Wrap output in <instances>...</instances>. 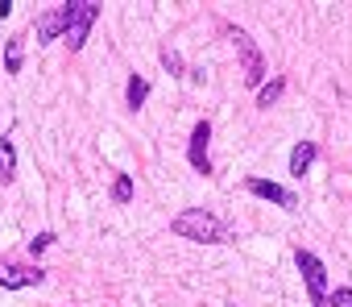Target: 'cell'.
I'll return each mask as SVG.
<instances>
[{"mask_svg":"<svg viewBox=\"0 0 352 307\" xmlns=\"http://www.w3.org/2000/svg\"><path fill=\"white\" fill-rule=\"evenodd\" d=\"M170 233L183 237V241H195V245H228L232 241V224L208 208H187L170 220Z\"/></svg>","mask_w":352,"mask_h":307,"instance_id":"1","label":"cell"},{"mask_svg":"<svg viewBox=\"0 0 352 307\" xmlns=\"http://www.w3.org/2000/svg\"><path fill=\"white\" fill-rule=\"evenodd\" d=\"M96 21H100V5H96V0H71V17H67V30H63V46L71 54L83 50Z\"/></svg>","mask_w":352,"mask_h":307,"instance_id":"2","label":"cell"},{"mask_svg":"<svg viewBox=\"0 0 352 307\" xmlns=\"http://www.w3.org/2000/svg\"><path fill=\"white\" fill-rule=\"evenodd\" d=\"M224 34L232 38V46H236V54H241L245 83H249V87H261V83H265V54L257 50V42H253L241 25H224Z\"/></svg>","mask_w":352,"mask_h":307,"instance_id":"3","label":"cell"},{"mask_svg":"<svg viewBox=\"0 0 352 307\" xmlns=\"http://www.w3.org/2000/svg\"><path fill=\"white\" fill-rule=\"evenodd\" d=\"M294 266L302 274V286L311 295V307H327V270L311 249H294Z\"/></svg>","mask_w":352,"mask_h":307,"instance_id":"4","label":"cell"},{"mask_svg":"<svg viewBox=\"0 0 352 307\" xmlns=\"http://www.w3.org/2000/svg\"><path fill=\"white\" fill-rule=\"evenodd\" d=\"M46 270L42 266H21V262H0V286L5 290H25V286H42Z\"/></svg>","mask_w":352,"mask_h":307,"instance_id":"5","label":"cell"},{"mask_svg":"<svg viewBox=\"0 0 352 307\" xmlns=\"http://www.w3.org/2000/svg\"><path fill=\"white\" fill-rule=\"evenodd\" d=\"M208 141H212V120H199L191 129V141H187V162L195 175H212V158H208Z\"/></svg>","mask_w":352,"mask_h":307,"instance_id":"6","label":"cell"},{"mask_svg":"<svg viewBox=\"0 0 352 307\" xmlns=\"http://www.w3.org/2000/svg\"><path fill=\"white\" fill-rule=\"evenodd\" d=\"M67 17H71V0L67 5H54L34 30H38V46H46V42H54V38H63V30H67Z\"/></svg>","mask_w":352,"mask_h":307,"instance_id":"7","label":"cell"},{"mask_svg":"<svg viewBox=\"0 0 352 307\" xmlns=\"http://www.w3.org/2000/svg\"><path fill=\"white\" fill-rule=\"evenodd\" d=\"M245 187H249V195H257V200H270V204H278V208H294V191H286V187L274 183V179H249Z\"/></svg>","mask_w":352,"mask_h":307,"instance_id":"8","label":"cell"},{"mask_svg":"<svg viewBox=\"0 0 352 307\" xmlns=\"http://www.w3.org/2000/svg\"><path fill=\"white\" fill-rule=\"evenodd\" d=\"M315 158H319V145H315V141H298V145L290 149V175H294V179H302V175L311 171V162H315Z\"/></svg>","mask_w":352,"mask_h":307,"instance_id":"9","label":"cell"},{"mask_svg":"<svg viewBox=\"0 0 352 307\" xmlns=\"http://www.w3.org/2000/svg\"><path fill=\"white\" fill-rule=\"evenodd\" d=\"M13 179H17V145L0 141V183H13Z\"/></svg>","mask_w":352,"mask_h":307,"instance_id":"10","label":"cell"},{"mask_svg":"<svg viewBox=\"0 0 352 307\" xmlns=\"http://www.w3.org/2000/svg\"><path fill=\"white\" fill-rule=\"evenodd\" d=\"M145 96H149V79H145V75H129V87H124V104L137 112V108L145 104Z\"/></svg>","mask_w":352,"mask_h":307,"instance_id":"11","label":"cell"},{"mask_svg":"<svg viewBox=\"0 0 352 307\" xmlns=\"http://www.w3.org/2000/svg\"><path fill=\"white\" fill-rule=\"evenodd\" d=\"M282 92H286V79H282V75H274L270 83H261V87H257V108H274V104L282 100Z\"/></svg>","mask_w":352,"mask_h":307,"instance_id":"12","label":"cell"},{"mask_svg":"<svg viewBox=\"0 0 352 307\" xmlns=\"http://www.w3.org/2000/svg\"><path fill=\"white\" fill-rule=\"evenodd\" d=\"M21 63H25V46H21V38H13V42H9V50H5V71H9V75H17V71H21Z\"/></svg>","mask_w":352,"mask_h":307,"instance_id":"13","label":"cell"},{"mask_svg":"<svg viewBox=\"0 0 352 307\" xmlns=\"http://www.w3.org/2000/svg\"><path fill=\"white\" fill-rule=\"evenodd\" d=\"M112 200L116 204H129L133 200V175H116L112 179Z\"/></svg>","mask_w":352,"mask_h":307,"instance_id":"14","label":"cell"},{"mask_svg":"<svg viewBox=\"0 0 352 307\" xmlns=\"http://www.w3.org/2000/svg\"><path fill=\"white\" fill-rule=\"evenodd\" d=\"M327 307H352V286H336L327 295Z\"/></svg>","mask_w":352,"mask_h":307,"instance_id":"15","label":"cell"},{"mask_svg":"<svg viewBox=\"0 0 352 307\" xmlns=\"http://www.w3.org/2000/svg\"><path fill=\"white\" fill-rule=\"evenodd\" d=\"M50 245H54V233H38V237H34V241H30V253H34V257H38V253H46V249H50Z\"/></svg>","mask_w":352,"mask_h":307,"instance_id":"16","label":"cell"},{"mask_svg":"<svg viewBox=\"0 0 352 307\" xmlns=\"http://www.w3.org/2000/svg\"><path fill=\"white\" fill-rule=\"evenodd\" d=\"M162 67H166L170 75H183V59L174 54V50H162Z\"/></svg>","mask_w":352,"mask_h":307,"instance_id":"17","label":"cell"}]
</instances>
